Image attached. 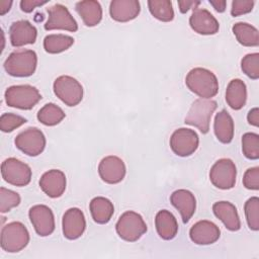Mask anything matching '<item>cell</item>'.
<instances>
[{
  "label": "cell",
  "instance_id": "obj_14",
  "mask_svg": "<svg viewBox=\"0 0 259 259\" xmlns=\"http://www.w3.org/2000/svg\"><path fill=\"white\" fill-rule=\"evenodd\" d=\"M125 171L123 161L116 156H107L103 158L98 165L100 178L108 184L119 183L124 178Z\"/></svg>",
  "mask_w": 259,
  "mask_h": 259
},
{
  "label": "cell",
  "instance_id": "obj_12",
  "mask_svg": "<svg viewBox=\"0 0 259 259\" xmlns=\"http://www.w3.org/2000/svg\"><path fill=\"white\" fill-rule=\"evenodd\" d=\"M48 20L45 24L46 30L63 29L75 32L78 30V24L71 15L66 6L55 4L48 8Z\"/></svg>",
  "mask_w": 259,
  "mask_h": 259
},
{
  "label": "cell",
  "instance_id": "obj_28",
  "mask_svg": "<svg viewBox=\"0 0 259 259\" xmlns=\"http://www.w3.org/2000/svg\"><path fill=\"white\" fill-rule=\"evenodd\" d=\"M233 32L237 40L245 47H257L259 45V32L256 27L246 22H238L233 26Z\"/></svg>",
  "mask_w": 259,
  "mask_h": 259
},
{
  "label": "cell",
  "instance_id": "obj_43",
  "mask_svg": "<svg viewBox=\"0 0 259 259\" xmlns=\"http://www.w3.org/2000/svg\"><path fill=\"white\" fill-rule=\"evenodd\" d=\"M12 1L8 0H1L0 1V15H4L6 12H8L11 8Z\"/></svg>",
  "mask_w": 259,
  "mask_h": 259
},
{
  "label": "cell",
  "instance_id": "obj_5",
  "mask_svg": "<svg viewBox=\"0 0 259 259\" xmlns=\"http://www.w3.org/2000/svg\"><path fill=\"white\" fill-rule=\"evenodd\" d=\"M29 242V233L20 222H12L1 230V248L9 253L19 252Z\"/></svg>",
  "mask_w": 259,
  "mask_h": 259
},
{
  "label": "cell",
  "instance_id": "obj_42",
  "mask_svg": "<svg viewBox=\"0 0 259 259\" xmlns=\"http://www.w3.org/2000/svg\"><path fill=\"white\" fill-rule=\"evenodd\" d=\"M208 2L218 12H224L226 10L227 2L224 0H209Z\"/></svg>",
  "mask_w": 259,
  "mask_h": 259
},
{
  "label": "cell",
  "instance_id": "obj_34",
  "mask_svg": "<svg viewBox=\"0 0 259 259\" xmlns=\"http://www.w3.org/2000/svg\"><path fill=\"white\" fill-rule=\"evenodd\" d=\"M241 68L249 78L257 80L259 78V54L246 55L241 61Z\"/></svg>",
  "mask_w": 259,
  "mask_h": 259
},
{
  "label": "cell",
  "instance_id": "obj_37",
  "mask_svg": "<svg viewBox=\"0 0 259 259\" xmlns=\"http://www.w3.org/2000/svg\"><path fill=\"white\" fill-rule=\"evenodd\" d=\"M243 184L247 189H259V167L249 168L243 177Z\"/></svg>",
  "mask_w": 259,
  "mask_h": 259
},
{
  "label": "cell",
  "instance_id": "obj_10",
  "mask_svg": "<svg viewBox=\"0 0 259 259\" xmlns=\"http://www.w3.org/2000/svg\"><path fill=\"white\" fill-rule=\"evenodd\" d=\"M14 143L16 148L21 152L35 157L45 150L46 137L37 127H28L16 136Z\"/></svg>",
  "mask_w": 259,
  "mask_h": 259
},
{
  "label": "cell",
  "instance_id": "obj_17",
  "mask_svg": "<svg viewBox=\"0 0 259 259\" xmlns=\"http://www.w3.org/2000/svg\"><path fill=\"white\" fill-rule=\"evenodd\" d=\"M221 231L219 227L210 221H199L195 223L190 231L191 241L197 245H209L217 242L220 238Z\"/></svg>",
  "mask_w": 259,
  "mask_h": 259
},
{
  "label": "cell",
  "instance_id": "obj_20",
  "mask_svg": "<svg viewBox=\"0 0 259 259\" xmlns=\"http://www.w3.org/2000/svg\"><path fill=\"white\" fill-rule=\"evenodd\" d=\"M140 11V2L137 0H113L109 6L111 18L118 22H127L135 19Z\"/></svg>",
  "mask_w": 259,
  "mask_h": 259
},
{
  "label": "cell",
  "instance_id": "obj_31",
  "mask_svg": "<svg viewBox=\"0 0 259 259\" xmlns=\"http://www.w3.org/2000/svg\"><path fill=\"white\" fill-rule=\"evenodd\" d=\"M148 7L151 14L160 21L169 22L174 18V10L169 0H150Z\"/></svg>",
  "mask_w": 259,
  "mask_h": 259
},
{
  "label": "cell",
  "instance_id": "obj_27",
  "mask_svg": "<svg viewBox=\"0 0 259 259\" xmlns=\"http://www.w3.org/2000/svg\"><path fill=\"white\" fill-rule=\"evenodd\" d=\"M89 208L94 222L101 225L107 224L114 212V206L112 202L108 198L102 196L94 197L90 201Z\"/></svg>",
  "mask_w": 259,
  "mask_h": 259
},
{
  "label": "cell",
  "instance_id": "obj_39",
  "mask_svg": "<svg viewBox=\"0 0 259 259\" xmlns=\"http://www.w3.org/2000/svg\"><path fill=\"white\" fill-rule=\"evenodd\" d=\"M48 3V1H39V0H22L20 2V8L22 11L29 13L37 6H41Z\"/></svg>",
  "mask_w": 259,
  "mask_h": 259
},
{
  "label": "cell",
  "instance_id": "obj_3",
  "mask_svg": "<svg viewBox=\"0 0 259 259\" xmlns=\"http://www.w3.org/2000/svg\"><path fill=\"white\" fill-rule=\"evenodd\" d=\"M217 107L218 104L214 100L196 99L191 104L184 122L197 127L202 134H206L209 131L210 119Z\"/></svg>",
  "mask_w": 259,
  "mask_h": 259
},
{
  "label": "cell",
  "instance_id": "obj_23",
  "mask_svg": "<svg viewBox=\"0 0 259 259\" xmlns=\"http://www.w3.org/2000/svg\"><path fill=\"white\" fill-rule=\"evenodd\" d=\"M155 226L158 235L163 240H172L177 235V221L173 213L167 209H162L157 212L155 218Z\"/></svg>",
  "mask_w": 259,
  "mask_h": 259
},
{
  "label": "cell",
  "instance_id": "obj_1",
  "mask_svg": "<svg viewBox=\"0 0 259 259\" xmlns=\"http://www.w3.org/2000/svg\"><path fill=\"white\" fill-rule=\"evenodd\" d=\"M188 89L203 99H209L218 94L219 81L217 76L204 68L190 70L185 78Z\"/></svg>",
  "mask_w": 259,
  "mask_h": 259
},
{
  "label": "cell",
  "instance_id": "obj_15",
  "mask_svg": "<svg viewBox=\"0 0 259 259\" xmlns=\"http://www.w3.org/2000/svg\"><path fill=\"white\" fill-rule=\"evenodd\" d=\"M63 234L69 240H75L81 237L86 229V221L84 213L77 207L66 210L62 221Z\"/></svg>",
  "mask_w": 259,
  "mask_h": 259
},
{
  "label": "cell",
  "instance_id": "obj_38",
  "mask_svg": "<svg viewBox=\"0 0 259 259\" xmlns=\"http://www.w3.org/2000/svg\"><path fill=\"white\" fill-rule=\"evenodd\" d=\"M254 6L253 0H235L232 2L231 14L232 16H239L252 11Z\"/></svg>",
  "mask_w": 259,
  "mask_h": 259
},
{
  "label": "cell",
  "instance_id": "obj_11",
  "mask_svg": "<svg viewBox=\"0 0 259 259\" xmlns=\"http://www.w3.org/2000/svg\"><path fill=\"white\" fill-rule=\"evenodd\" d=\"M198 144L199 139L197 134L190 128H178L170 138L171 150L174 154L180 157L192 155L197 150Z\"/></svg>",
  "mask_w": 259,
  "mask_h": 259
},
{
  "label": "cell",
  "instance_id": "obj_18",
  "mask_svg": "<svg viewBox=\"0 0 259 259\" xmlns=\"http://www.w3.org/2000/svg\"><path fill=\"white\" fill-rule=\"evenodd\" d=\"M40 189L50 197H60L66 190V176L63 171L52 169L42 174L39 179Z\"/></svg>",
  "mask_w": 259,
  "mask_h": 259
},
{
  "label": "cell",
  "instance_id": "obj_9",
  "mask_svg": "<svg viewBox=\"0 0 259 259\" xmlns=\"http://www.w3.org/2000/svg\"><path fill=\"white\" fill-rule=\"evenodd\" d=\"M2 178L9 184L25 186L31 180L30 167L16 158H8L1 165Z\"/></svg>",
  "mask_w": 259,
  "mask_h": 259
},
{
  "label": "cell",
  "instance_id": "obj_22",
  "mask_svg": "<svg viewBox=\"0 0 259 259\" xmlns=\"http://www.w3.org/2000/svg\"><path fill=\"white\" fill-rule=\"evenodd\" d=\"M214 215L220 219L230 231H238L241 228L240 218L236 206L229 201H218L212 205Z\"/></svg>",
  "mask_w": 259,
  "mask_h": 259
},
{
  "label": "cell",
  "instance_id": "obj_41",
  "mask_svg": "<svg viewBox=\"0 0 259 259\" xmlns=\"http://www.w3.org/2000/svg\"><path fill=\"white\" fill-rule=\"evenodd\" d=\"M248 122L254 126H259V109L258 107L252 108L247 115Z\"/></svg>",
  "mask_w": 259,
  "mask_h": 259
},
{
  "label": "cell",
  "instance_id": "obj_36",
  "mask_svg": "<svg viewBox=\"0 0 259 259\" xmlns=\"http://www.w3.org/2000/svg\"><path fill=\"white\" fill-rule=\"evenodd\" d=\"M26 122V119L18 114L3 113L0 117V128L4 133H10Z\"/></svg>",
  "mask_w": 259,
  "mask_h": 259
},
{
  "label": "cell",
  "instance_id": "obj_2",
  "mask_svg": "<svg viewBox=\"0 0 259 259\" xmlns=\"http://www.w3.org/2000/svg\"><path fill=\"white\" fill-rule=\"evenodd\" d=\"M37 65V56L32 50H19L11 53L4 62L5 71L13 77L31 76Z\"/></svg>",
  "mask_w": 259,
  "mask_h": 259
},
{
  "label": "cell",
  "instance_id": "obj_40",
  "mask_svg": "<svg viewBox=\"0 0 259 259\" xmlns=\"http://www.w3.org/2000/svg\"><path fill=\"white\" fill-rule=\"evenodd\" d=\"M200 4L199 1H178V5H179V10L181 13H186L190 8H196V6H198Z\"/></svg>",
  "mask_w": 259,
  "mask_h": 259
},
{
  "label": "cell",
  "instance_id": "obj_6",
  "mask_svg": "<svg viewBox=\"0 0 259 259\" xmlns=\"http://www.w3.org/2000/svg\"><path fill=\"white\" fill-rule=\"evenodd\" d=\"M115 229L117 235L122 240L136 242L147 232V225L141 214L128 210L119 217Z\"/></svg>",
  "mask_w": 259,
  "mask_h": 259
},
{
  "label": "cell",
  "instance_id": "obj_25",
  "mask_svg": "<svg viewBox=\"0 0 259 259\" xmlns=\"http://www.w3.org/2000/svg\"><path fill=\"white\" fill-rule=\"evenodd\" d=\"M217 139L223 144H229L234 138V120L230 113L223 109L217 113L213 122Z\"/></svg>",
  "mask_w": 259,
  "mask_h": 259
},
{
  "label": "cell",
  "instance_id": "obj_4",
  "mask_svg": "<svg viewBox=\"0 0 259 259\" xmlns=\"http://www.w3.org/2000/svg\"><path fill=\"white\" fill-rule=\"evenodd\" d=\"M40 99L39 91L31 85H14L5 91V101L10 107L28 110Z\"/></svg>",
  "mask_w": 259,
  "mask_h": 259
},
{
  "label": "cell",
  "instance_id": "obj_26",
  "mask_svg": "<svg viewBox=\"0 0 259 259\" xmlns=\"http://www.w3.org/2000/svg\"><path fill=\"white\" fill-rule=\"evenodd\" d=\"M247 100L246 84L241 79H233L228 84L226 90V101L228 105L234 109H241Z\"/></svg>",
  "mask_w": 259,
  "mask_h": 259
},
{
  "label": "cell",
  "instance_id": "obj_16",
  "mask_svg": "<svg viewBox=\"0 0 259 259\" xmlns=\"http://www.w3.org/2000/svg\"><path fill=\"white\" fill-rule=\"evenodd\" d=\"M190 27L199 34L209 35L219 31L220 24L217 18L204 8H195L189 18Z\"/></svg>",
  "mask_w": 259,
  "mask_h": 259
},
{
  "label": "cell",
  "instance_id": "obj_33",
  "mask_svg": "<svg viewBox=\"0 0 259 259\" xmlns=\"http://www.w3.org/2000/svg\"><path fill=\"white\" fill-rule=\"evenodd\" d=\"M245 215L248 227L253 231L259 230V198L253 196L249 198L244 205Z\"/></svg>",
  "mask_w": 259,
  "mask_h": 259
},
{
  "label": "cell",
  "instance_id": "obj_21",
  "mask_svg": "<svg viewBox=\"0 0 259 259\" xmlns=\"http://www.w3.org/2000/svg\"><path fill=\"white\" fill-rule=\"evenodd\" d=\"M170 201L172 205L179 210L182 222L184 224L188 223L196 208V200L192 192L186 189L175 190L170 196Z\"/></svg>",
  "mask_w": 259,
  "mask_h": 259
},
{
  "label": "cell",
  "instance_id": "obj_19",
  "mask_svg": "<svg viewBox=\"0 0 259 259\" xmlns=\"http://www.w3.org/2000/svg\"><path fill=\"white\" fill-rule=\"evenodd\" d=\"M10 42L13 47L19 48L25 45L34 44L37 30L27 20H18L11 24L9 28Z\"/></svg>",
  "mask_w": 259,
  "mask_h": 259
},
{
  "label": "cell",
  "instance_id": "obj_30",
  "mask_svg": "<svg viewBox=\"0 0 259 259\" xmlns=\"http://www.w3.org/2000/svg\"><path fill=\"white\" fill-rule=\"evenodd\" d=\"M66 114L63 109L55 103H47L37 112V119L45 125L53 126L60 123Z\"/></svg>",
  "mask_w": 259,
  "mask_h": 259
},
{
  "label": "cell",
  "instance_id": "obj_32",
  "mask_svg": "<svg viewBox=\"0 0 259 259\" xmlns=\"http://www.w3.org/2000/svg\"><path fill=\"white\" fill-rule=\"evenodd\" d=\"M242 151L246 158L257 160L259 158V136L255 133H246L242 137Z\"/></svg>",
  "mask_w": 259,
  "mask_h": 259
},
{
  "label": "cell",
  "instance_id": "obj_7",
  "mask_svg": "<svg viewBox=\"0 0 259 259\" xmlns=\"http://www.w3.org/2000/svg\"><path fill=\"white\" fill-rule=\"evenodd\" d=\"M54 92L68 106L79 104L83 98V87L75 78L63 75L54 82Z\"/></svg>",
  "mask_w": 259,
  "mask_h": 259
},
{
  "label": "cell",
  "instance_id": "obj_29",
  "mask_svg": "<svg viewBox=\"0 0 259 259\" xmlns=\"http://www.w3.org/2000/svg\"><path fill=\"white\" fill-rule=\"evenodd\" d=\"M74 44V38L66 34H49L44 39V49L49 54H59L68 50Z\"/></svg>",
  "mask_w": 259,
  "mask_h": 259
},
{
  "label": "cell",
  "instance_id": "obj_13",
  "mask_svg": "<svg viewBox=\"0 0 259 259\" xmlns=\"http://www.w3.org/2000/svg\"><path fill=\"white\" fill-rule=\"evenodd\" d=\"M30 222L37 235L50 236L55 230V218L52 209L44 204H36L28 211Z\"/></svg>",
  "mask_w": 259,
  "mask_h": 259
},
{
  "label": "cell",
  "instance_id": "obj_35",
  "mask_svg": "<svg viewBox=\"0 0 259 259\" xmlns=\"http://www.w3.org/2000/svg\"><path fill=\"white\" fill-rule=\"evenodd\" d=\"M20 203V196L17 192L4 187L0 188V211L2 213L9 211L11 208Z\"/></svg>",
  "mask_w": 259,
  "mask_h": 259
},
{
  "label": "cell",
  "instance_id": "obj_24",
  "mask_svg": "<svg viewBox=\"0 0 259 259\" xmlns=\"http://www.w3.org/2000/svg\"><path fill=\"white\" fill-rule=\"evenodd\" d=\"M76 11L86 26H95L102 19V8L99 2L94 0L79 1L76 3Z\"/></svg>",
  "mask_w": 259,
  "mask_h": 259
},
{
  "label": "cell",
  "instance_id": "obj_8",
  "mask_svg": "<svg viewBox=\"0 0 259 259\" xmlns=\"http://www.w3.org/2000/svg\"><path fill=\"white\" fill-rule=\"evenodd\" d=\"M237 169L235 163L228 158L218 160L209 171L210 182L220 189H231L235 186Z\"/></svg>",
  "mask_w": 259,
  "mask_h": 259
}]
</instances>
